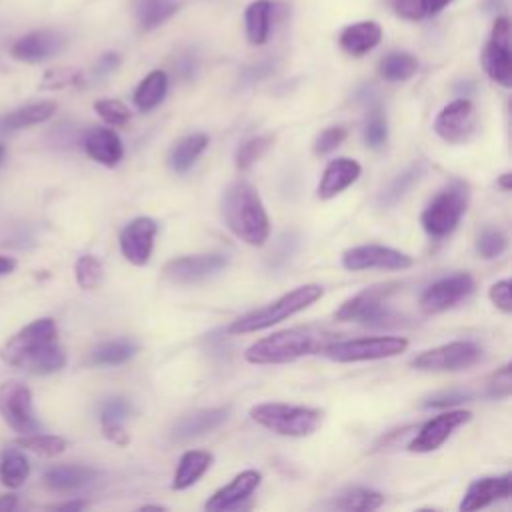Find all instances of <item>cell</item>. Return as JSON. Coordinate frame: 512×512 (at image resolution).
I'll return each instance as SVG.
<instances>
[{
    "mask_svg": "<svg viewBox=\"0 0 512 512\" xmlns=\"http://www.w3.org/2000/svg\"><path fill=\"white\" fill-rule=\"evenodd\" d=\"M382 38V28L374 20H362L346 26L340 32V48L350 56H362L378 46Z\"/></svg>",
    "mask_w": 512,
    "mask_h": 512,
    "instance_id": "cell-25",
    "label": "cell"
},
{
    "mask_svg": "<svg viewBox=\"0 0 512 512\" xmlns=\"http://www.w3.org/2000/svg\"><path fill=\"white\" fill-rule=\"evenodd\" d=\"M180 2L178 0H138L136 2V18L142 30H152L166 22L172 14H176Z\"/></svg>",
    "mask_w": 512,
    "mask_h": 512,
    "instance_id": "cell-33",
    "label": "cell"
},
{
    "mask_svg": "<svg viewBox=\"0 0 512 512\" xmlns=\"http://www.w3.org/2000/svg\"><path fill=\"white\" fill-rule=\"evenodd\" d=\"M394 284L366 288L348 298L334 314L340 322H360L370 326H384L396 320V314L386 306L388 296L394 292Z\"/></svg>",
    "mask_w": 512,
    "mask_h": 512,
    "instance_id": "cell-7",
    "label": "cell"
},
{
    "mask_svg": "<svg viewBox=\"0 0 512 512\" xmlns=\"http://www.w3.org/2000/svg\"><path fill=\"white\" fill-rule=\"evenodd\" d=\"M388 140V124H386V116L382 112V108L378 104H374L368 112V120L364 124V142L366 146L378 150L386 144Z\"/></svg>",
    "mask_w": 512,
    "mask_h": 512,
    "instance_id": "cell-41",
    "label": "cell"
},
{
    "mask_svg": "<svg viewBox=\"0 0 512 512\" xmlns=\"http://www.w3.org/2000/svg\"><path fill=\"white\" fill-rule=\"evenodd\" d=\"M212 454L204 450H186L176 466L174 478H172V490H186L192 484H196L204 472L212 466Z\"/></svg>",
    "mask_w": 512,
    "mask_h": 512,
    "instance_id": "cell-26",
    "label": "cell"
},
{
    "mask_svg": "<svg viewBox=\"0 0 512 512\" xmlns=\"http://www.w3.org/2000/svg\"><path fill=\"white\" fill-rule=\"evenodd\" d=\"M274 64L270 60H264V62H258V64H252L248 66L244 72H242V82L244 84H252V82H258L262 80L264 76H268L272 72Z\"/></svg>",
    "mask_w": 512,
    "mask_h": 512,
    "instance_id": "cell-51",
    "label": "cell"
},
{
    "mask_svg": "<svg viewBox=\"0 0 512 512\" xmlns=\"http://www.w3.org/2000/svg\"><path fill=\"white\" fill-rule=\"evenodd\" d=\"M86 154L104 166H116L122 160V142L110 128H94L84 136Z\"/></svg>",
    "mask_w": 512,
    "mask_h": 512,
    "instance_id": "cell-24",
    "label": "cell"
},
{
    "mask_svg": "<svg viewBox=\"0 0 512 512\" xmlns=\"http://www.w3.org/2000/svg\"><path fill=\"white\" fill-rule=\"evenodd\" d=\"M206 146H208V136L202 132L184 136L182 140L176 142V146L170 152V158H168L170 168L180 174L190 170L192 164L196 162V158L206 150Z\"/></svg>",
    "mask_w": 512,
    "mask_h": 512,
    "instance_id": "cell-30",
    "label": "cell"
},
{
    "mask_svg": "<svg viewBox=\"0 0 512 512\" xmlns=\"http://www.w3.org/2000/svg\"><path fill=\"white\" fill-rule=\"evenodd\" d=\"M272 12H274V4L270 0H254L246 8L244 22H246V36H248L250 44L260 46L268 40Z\"/></svg>",
    "mask_w": 512,
    "mask_h": 512,
    "instance_id": "cell-28",
    "label": "cell"
},
{
    "mask_svg": "<svg viewBox=\"0 0 512 512\" xmlns=\"http://www.w3.org/2000/svg\"><path fill=\"white\" fill-rule=\"evenodd\" d=\"M102 434H104L110 442H114V444H118V446H126V444L130 442V436H128V432L124 430L122 422L102 424Z\"/></svg>",
    "mask_w": 512,
    "mask_h": 512,
    "instance_id": "cell-53",
    "label": "cell"
},
{
    "mask_svg": "<svg viewBox=\"0 0 512 512\" xmlns=\"http://www.w3.org/2000/svg\"><path fill=\"white\" fill-rule=\"evenodd\" d=\"M482 66L486 74L500 86L512 84V56H510V20L506 16L496 18L490 40L482 50Z\"/></svg>",
    "mask_w": 512,
    "mask_h": 512,
    "instance_id": "cell-11",
    "label": "cell"
},
{
    "mask_svg": "<svg viewBox=\"0 0 512 512\" xmlns=\"http://www.w3.org/2000/svg\"><path fill=\"white\" fill-rule=\"evenodd\" d=\"M422 166H410L404 172H400L380 194V204L382 206H394L408 190L410 186L420 178Z\"/></svg>",
    "mask_w": 512,
    "mask_h": 512,
    "instance_id": "cell-40",
    "label": "cell"
},
{
    "mask_svg": "<svg viewBox=\"0 0 512 512\" xmlns=\"http://www.w3.org/2000/svg\"><path fill=\"white\" fill-rule=\"evenodd\" d=\"M176 68H178L182 78H190L194 74V70H196V60L192 56H182L180 62L176 64Z\"/></svg>",
    "mask_w": 512,
    "mask_h": 512,
    "instance_id": "cell-54",
    "label": "cell"
},
{
    "mask_svg": "<svg viewBox=\"0 0 512 512\" xmlns=\"http://www.w3.org/2000/svg\"><path fill=\"white\" fill-rule=\"evenodd\" d=\"M156 232H158V226L148 216H140V218H134L132 222H128L124 226V230L120 232L122 256L134 266L148 264L152 250H154Z\"/></svg>",
    "mask_w": 512,
    "mask_h": 512,
    "instance_id": "cell-17",
    "label": "cell"
},
{
    "mask_svg": "<svg viewBox=\"0 0 512 512\" xmlns=\"http://www.w3.org/2000/svg\"><path fill=\"white\" fill-rule=\"evenodd\" d=\"M18 504V498L14 494H6V496H0V512H8V510H14Z\"/></svg>",
    "mask_w": 512,
    "mask_h": 512,
    "instance_id": "cell-58",
    "label": "cell"
},
{
    "mask_svg": "<svg viewBox=\"0 0 512 512\" xmlns=\"http://www.w3.org/2000/svg\"><path fill=\"white\" fill-rule=\"evenodd\" d=\"M4 158H6V146L0 144V164L4 162Z\"/></svg>",
    "mask_w": 512,
    "mask_h": 512,
    "instance_id": "cell-60",
    "label": "cell"
},
{
    "mask_svg": "<svg viewBox=\"0 0 512 512\" xmlns=\"http://www.w3.org/2000/svg\"><path fill=\"white\" fill-rule=\"evenodd\" d=\"M250 416L260 426L280 436H308L322 424V412L308 406H294L284 402H264L250 408Z\"/></svg>",
    "mask_w": 512,
    "mask_h": 512,
    "instance_id": "cell-4",
    "label": "cell"
},
{
    "mask_svg": "<svg viewBox=\"0 0 512 512\" xmlns=\"http://www.w3.org/2000/svg\"><path fill=\"white\" fill-rule=\"evenodd\" d=\"M344 138H346V130H344L342 126H330V128L322 130V132L314 138V144H312L314 154H318V156L330 154L332 150H336V148L342 144Z\"/></svg>",
    "mask_w": 512,
    "mask_h": 512,
    "instance_id": "cell-46",
    "label": "cell"
},
{
    "mask_svg": "<svg viewBox=\"0 0 512 512\" xmlns=\"http://www.w3.org/2000/svg\"><path fill=\"white\" fill-rule=\"evenodd\" d=\"M474 130L476 112L472 102L466 98H458L446 104L434 120V132L448 144H462L470 140Z\"/></svg>",
    "mask_w": 512,
    "mask_h": 512,
    "instance_id": "cell-13",
    "label": "cell"
},
{
    "mask_svg": "<svg viewBox=\"0 0 512 512\" xmlns=\"http://www.w3.org/2000/svg\"><path fill=\"white\" fill-rule=\"evenodd\" d=\"M482 358V348L470 340L448 342L420 352L412 366L426 372H454L476 364Z\"/></svg>",
    "mask_w": 512,
    "mask_h": 512,
    "instance_id": "cell-10",
    "label": "cell"
},
{
    "mask_svg": "<svg viewBox=\"0 0 512 512\" xmlns=\"http://www.w3.org/2000/svg\"><path fill=\"white\" fill-rule=\"evenodd\" d=\"M470 200V190L464 180H452L424 208L420 222L432 238H444L456 230Z\"/></svg>",
    "mask_w": 512,
    "mask_h": 512,
    "instance_id": "cell-5",
    "label": "cell"
},
{
    "mask_svg": "<svg viewBox=\"0 0 512 512\" xmlns=\"http://www.w3.org/2000/svg\"><path fill=\"white\" fill-rule=\"evenodd\" d=\"M0 416L18 434L40 430V422L34 414L32 390L18 380L0 384Z\"/></svg>",
    "mask_w": 512,
    "mask_h": 512,
    "instance_id": "cell-9",
    "label": "cell"
},
{
    "mask_svg": "<svg viewBox=\"0 0 512 512\" xmlns=\"http://www.w3.org/2000/svg\"><path fill=\"white\" fill-rule=\"evenodd\" d=\"M30 474V460L20 448H4L0 452V482L6 488H20Z\"/></svg>",
    "mask_w": 512,
    "mask_h": 512,
    "instance_id": "cell-29",
    "label": "cell"
},
{
    "mask_svg": "<svg viewBox=\"0 0 512 512\" xmlns=\"http://www.w3.org/2000/svg\"><path fill=\"white\" fill-rule=\"evenodd\" d=\"M272 142H274V138L268 136V134L254 136V138H248L246 142H242L236 150V156H234L236 168L238 170H248L254 162H258L266 154V150L272 146Z\"/></svg>",
    "mask_w": 512,
    "mask_h": 512,
    "instance_id": "cell-39",
    "label": "cell"
},
{
    "mask_svg": "<svg viewBox=\"0 0 512 512\" xmlns=\"http://www.w3.org/2000/svg\"><path fill=\"white\" fill-rule=\"evenodd\" d=\"M58 342V328L52 318H38L26 324L22 330H18L8 342L0 348V358L8 366L24 368L26 362L38 354L48 344Z\"/></svg>",
    "mask_w": 512,
    "mask_h": 512,
    "instance_id": "cell-8",
    "label": "cell"
},
{
    "mask_svg": "<svg viewBox=\"0 0 512 512\" xmlns=\"http://www.w3.org/2000/svg\"><path fill=\"white\" fill-rule=\"evenodd\" d=\"M360 172H362L360 164L352 158H336L328 162L318 184V196L322 200L334 198L336 194L352 186L360 178Z\"/></svg>",
    "mask_w": 512,
    "mask_h": 512,
    "instance_id": "cell-22",
    "label": "cell"
},
{
    "mask_svg": "<svg viewBox=\"0 0 512 512\" xmlns=\"http://www.w3.org/2000/svg\"><path fill=\"white\" fill-rule=\"evenodd\" d=\"M414 264L412 256L406 252H400L390 246L380 244H362L344 250L342 254V266L346 270L358 272V270H404Z\"/></svg>",
    "mask_w": 512,
    "mask_h": 512,
    "instance_id": "cell-12",
    "label": "cell"
},
{
    "mask_svg": "<svg viewBox=\"0 0 512 512\" xmlns=\"http://www.w3.org/2000/svg\"><path fill=\"white\" fill-rule=\"evenodd\" d=\"M222 216L228 230L250 246H262L270 234V220L256 188L238 180L230 184L222 198Z\"/></svg>",
    "mask_w": 512,
    "mask_h": 512,
    "instance_id": "cell-1",
    "label": "cell"
},
{
    "mask_svg": "<svg viewBox=\"0 0 512 512\" xmlns=\"http://www.w3.org/2000/svg\"><path fill=\"white\" fill-rule=\"evenodd\" d=\"M332 342V334L318 328H290L280 330L254 342L246 350V360L250 364H286L302 356L322 352V348Z\"/></svg>",
    "mask_w": 512,
    "mask_h": 512,
    "instance_id": "cell-2",
    "label": "cell"
},
{
    "mask_svg": "<svg viewBox=\"0 0 512 512\" xmlns=\"http://www.w3.org/2000/svg\"><path fill=\"white\" fill-rule=\"evenodd\" d=\"M320 296H322V286L302 284V286L290 290L288 294L280 296L278 300H274V302L250 312V314H244V316L236 318L228 326V332L230 334H248V332H258V330L270 328V326L294 316L296 312L308 308Z\"/></svg>",
    "mask_w": 512,
    "mask_h": 512,
    "instance_id": "cell-3",
    "label": "cell"
},
{
    "mask_svg": "<svg viewBox=\"0 0 512 512\" xmlns=\"http://www.w3.org/2000/svg\"><path fill=\"white\" fill-rule=\"evenodd\" d=\"M56 112V102L52 100H42L36 104H28L22 106L18 110H12L10 114H6L0 120V126L4 130H22V128H30L36 124L46 122L48 118H52Z\"/></svg>",
    "mask_w": 512,
    "mask_h": 512,
    "instance_id": "cell-27",
    "label": "cell"
},
{
    "mask_svg": "<svg viewBox=\"0 0 512 512\" xmlns=\"http://www.w3.org/2000/svg\"><path fill=\"white\" fill-rule=\"evenodd\" d=\"M418 70V60L408 52H390L386 54L380 64L378 72L388 82H402L414 76Z\"/></svg>",
    "mask_w": 512,
    "mask_h": 512,
    "instance_id": "cell-34",
    "label": "cell"
},
{
    "mask_svg": "<svg viewBox=\"0 0 512 512\" xmlns=\"http://www.w3.org/2000/svg\"><path fill=\"white\" fill-rule=\"evenodd\" d=\"M118 64H120L118 54H114V52H106V54H102V56L98 58V62L94 64V76L104 78V76L112 74V72L118 68Z\"/></svg>",
    "mask_w": 512,
    "mask_h": 512,
    "instance_id": "cell-52",
    "label": "cell"
},
{
    "mask_svg": "<svg viewBox=\"0 0 512 512\" xmlns=\"http://www.w3.org/2000/svg\"><path fill=\"white\" fill-rule=\"evenodd\" d=\"M468 410H444L438 416L430 418L426 424H422L416 432V436L408 442L410 452H432L440 448L450 434L466 424L470 420Z\"/></svg>",
    "mask_w": 512,
    "mask_h": 512,
    "instance_id": "cell-16",
    "label": "cell"
},
{
    "mask_svg": "<svg viewBox=\"0 0 512 512\" xmlns=\"http://www.w3.org/2000/svg\"><path fill=\"white\" fill-rule=\"evenodd\" d=\"M384 504V496L370 488H352L340 496L336 508L348 512H370Z\"/></svg>",
    "mask_w": 512,
    "mask_h": 512,
    "instance_id": "cell-37",
    "label": "cell"
},
{
    "mask_svg": "<svg viewBox=\"0 0 512 512\" xmlns=\"http://www.w3.org/2000/svg\"><path fill=\"white\" fill-rule=\"evenodd\" d=\"M472 288H474V280L468 272H458V274L440 278L422 292L420 308L426 314L444 312L456 306L460 300H464L472 292Z\"/></svg>",
    "mask_w": 512,
    "mask_h": 512,
    "instance_id": "cell-15",
    "label": "cell"
},
{
    "mask_svg": "<svg viewBox=\"0 0 512 512\" xmlns=\"http://www.w3.org/2000/svg\"><path fill=\"white\" fill-rule=\"evenodd\" d=\"M472 394L464 392V390H450V392H438L434 396H430L424 402V408H450L462 402H470Z\"/></svg>",
    "mask_w": 512,
    "mask_h": 512,
    "instance_id": "cell-48",
    "label": "cell"
},
{
    "mask_svg": "<svg viewBox=\"0 0 512 512\" xmlns=\"http://www.w3.org/2000/svg\"><path fill=\"white\" fill-rule=\"evenodd\" d=\"M452 0H422L424 14H438L444 6H448Z\"/></svg>",
    "mask_w": 512,
    "mask_h": 512,
    "instance_id": "cell-55",
    "label": "cell"
},
{
    "mask_svg": "<svg viewBox=\"0 0 512 512\" xmlns=\"http://www.w3.org/2000/svg\"><path fill=\"white\" fill-rule=\"evenodd\" d=\"M262 474L258 470H244L240 474H236L230 484L222 486L220 490H216L204 504L206 510H232L238 508L246 498H250V494L260 486Z\"/></svg>",
    "mask_w": 512,
    "mask_h": 512,
    "instance_id": "cell-20",
    "label": "cell"
},
{
    "mask_svg": "<svg viewBox=\"0 0 512 512\" xmlns=\"http://www.w3.org/2000/svg\"><path fill=\"white\" fill-rule=\"evenodd\" d=\"M228 418H230V408L228 406L194 410V412L184 414L182 418L176 420V424L170 430V438L176 444L196 440V438H200L204 434H210L216 428H220Z\"/></svg>",
    "mask_w": 512,
    "mask_h": 512,
    "instance_id": "cell-19",
    "label": "cell"
},
{
    "mask_svg": "<svg viewBox=\"0 0 512 512\" xmlns=\"http://www.w3.org/2000/svg\"><path fill=\"white\" fill-rule=\"evenodd\" d=\"M74 276L82 290H96L104 280V266L96 256L84 254L74 264Z\"/></svg>",
    "mask_w": 512,
    "mask_h": 512,
    "instance_id": "cell-38",
    "label": "cell"
},
{
    "mask_svg": "<svg viewBox=\"0 0 512 512\" xmlns=\"http://www.w3.org/2000/svg\"><path fill=\"white\" fill-rule=\"evenodd\" d=\"M512 392V376H510V364L500 366L496 372L490 374L488 382H486V394L490 398H508Z\"/></svg>",
    "mask_w": 512,
    "mask_h": 512,
    "instance_id": "cell-45",
    "label": "cell"
},
{
    "mask_svg": "<svg viewBox=\"0 0 512 512\" xmlns=\"http://www.w3.org/2000/svg\"><path fill=\"white\" fill-rule=\"evenodd\" d=\"M80 80L82 76L74 68H52L44 74L40 88H66V86L80 84Z\"/></svg>",
    "mask_w": 512,
    "mask_h": 512,
    "instance_id": "cell-47",
    "label": "cell"
},
{
    "mask_svg": "<svg viewBox=\"0 0 512 512\" xmlns=\"http://www.w3.org/2000/svg\"><path fill=\"white\" fill-rule=\"evenodd\" d=\"M394 12L404 20H420L424 18V4L422 0H390Z\"/></svg>",
    "mask_w": 512,
    "mask_h": 512,
    "instance_id": "cell-50",
    "label": "cell"
},
{
    "mask_svg": "<svg viewBox=\"0 0 512 512\" xmlns=\"http://www.w3.org/2000/svg\"><path fill=\"white\" fill-rule=\"evenodd\" d=\"M228 264V258L222 254H194L180 256L170 260L164 266V276L174 284H198L204 282L218 272H222Z\"/></svg>",
    "mask_w": 512,
    "mask_h": 512,
    "instance_id": "cell-14",
    "label": "cell"
},
{
    "mask_svg": "<svg viewBox=\"0 0 512 512\" xmlns=\"http://www.w3.org/2000/svg\"><path fill=\"white\" fill-rule=\"evenodd\" d=\"M98 478V470L84 464H60L44 472V486L52 492H72L92 484Z\"/></svg>",
    "mask_w": 512,
    "mask_h": 512,
    "instance_id": "cell-23",
    "label": "cell"
},
{
    "mask_svg": "<svg viewBox=\"0 0 512 512\" xmlns=\"http://www.w3.org/2000/svg\"><path fill=\"white\" fill-rule=\"evenodd\" d=\"M498 186H500L502 190H510V186H512V176H510V172H506V174H502V176L498 178Z\"/></svg>",
    "mask_w": 512,
    "mask_h": 512,
    "instance_id": "cell-59",
    "label": "cell"
},
{
    "mask_svg": "<svg viewBox=\"0 0 512 512\" xmlns=\"http://www.w3.org/2000/svg\"><path fill=\"white\" fill-rule=\"evenodd\" d=\"M512 494V474H502V476H488V478H478L474 480L462 502L460 510H478L486 508L488 504L496 500H506Z\"/></svg>",
    "mask_w": 512,
    "mask_h": 512,
    "instance_id": "cell-21",
    "label": "cell"
},
{
    "mask_svg": "<svg viewBox=\"0 0 512 512\" xmlns=\"http://www.w3.org/2000/svg\"><path fill=\"white\" fill-rule=\"evenodd\" d=\"M16 270V260L12 256H2L0 254V276L10 274Z\"/></svg>",
    "mask_w": 512,
    "mask_h": 512,
    "instance_id": "cell-56",
    "label": "cell"
},
{
    "mask_svg": "<svg viewBox=\"0 0 512 512\" xmlns=\"http://www.w3.org/2000/svg\"><path fill=\"white\" fill-rule=\"evenodd\" d=\"M66 40L56 30H34L24 36H20L12 46L10 54L12 58L28 64H38L48 58H54L62 52Z\"/></svg>",
    "mask_w": 512,
    "mask_h": 512,
    "instance_id": "cell-18",
    "label": "cell"
},
{
    "mask_svg": "<svg viewBox=\"0 0 512 512\" xmlns=\"http://www.w3.org/2000/svg\"><path fill=\"white\" fill-rule=\"evenodd\" d=\"M408 348L402 336H376L354 340H332L322 348V354L334 362H364L398 356Z\"/></svg>",
    "mask_w": 512,
    "mask_h": 512,
    "instance_id": "cell-6",
    "label": "cell"
},
{
    "mask_svg": "<svg viewBox=\"0 0 512 512\" xmlns=\"http://www.w3.org/2000/svg\"><path fill=\"white\" fill-rule=\"evenodd\" d=\"M132 412V404L124 396H112L100 406V422L112 424V422H124Z\"/></svg>",
    "mask_w": 512,
    "mask_h": 512,
    "instance_id": "cell-44",
    "label": "cell"
},
{
    "mask_svg": "<svg viewBox=\"0 0 512 512\" xmlns=\"http://www.w3.org/2000/svg\"><path fill=\"white\" fill-rule=\"evenodd\" d=\"M14 446H18L22 450H30L38 456L50 458V456H58L66 450V440L56 434L32 432V434H20V438L14 440Z\"/></svg>",
    "mask_w": 512,
    "mask_h": 512,
    "instance_id": "cell-35",
    "label": "cell"
},
{
    "mask_svg": "<svg viewBox=\"0 0 512 512\" xmlns=\"http://www.w3.org/2000/svg\"><path fill=\"white\" fill-rule=\"evenodd\" d=\"M168 90V76L162 70H152L148 76H144V80L136 86L134 90V104L142 110L148 112L152 108H156Z\"/></svg>",
    "mask_w": 512,
    "mask_h": 512,
    "instance_id": "cell-31",
    "label": "cell"
},
{
    "mask_svg": "<svg viewBox=\"0 0 512 512\" xmlns=\"http://www.w3.org/2000/svg\"><path fill=\"white\" fill-rule=\"evenodd\" d=\"M94 110L110 126H124L130 120V110L120 100H112V98L96 100Z\"/></svg>",
    "mask_w": 512,
    "mask_h": 512,
    "instance_id": "cell-43",
    "label": "cell"
},
{
    "mask_svg": "<svg viewBox=\"0 0 512 512\" xmlns=\"http://www.w3.org/2000/svg\"><path fill=\"white\" fill-rule=\"evenodd\" d=\"M138 352V346L132 340L120 338V340H108L98 344L90 352V364L96 366H118L134 358Z\"/></svg>",
    "mask_w": 512,
    "mask_h": 512,
    "instance_id": "cell-32",
    "label": "cell"
},
{
    "mask_svg": "<svg viewBox=\"0 0 512 512\" xmlns=\"http://www.w3.org/2000/svg\"><path fill=\"white\" fill-rule=\"evenodd\" d=\"M506 246H508V238L500 228L486 226L476 238V252L486 260L498 258L506 250Z\"/></svg>",
    "mask_w": 512,
    "mask_h": 512,
    "instance_id": "cell-42",
    "label": "cell"
},
{
    "mask_svg": "<svg viewBox=\"0 0 512 512\" xmlns=\"http://www.w3.org/2000/svg\"><path fill=\"white\" fill-rule=\"evenodd\" d=\"M52 510H82L86 508V502L84 500H72V502H62V504H54L50 506Z\"/></svg>",
    "mask_w": 512,
    "mask_h": 512,
    "instance_id": "cell-57",
    "label": "cell"
},
{
    "mask_svg": "<svg viewBox=\"0 0 512 512\" xmlns=\"http://www.w3.org/2000/svg\"><path fill=\"white\" fill-rule=\"evenodd\" d=\"M66 366V352L58 342L48 344L46 348H42L38 354H34L28 362H26V370L32 374H54L60 372Z\"/></svg>",
    "mask_w": 512,
    "mask_h": 512,
    "instance_id": "cell-36",
    "label": "cell"
},
{
    "mask_svg": "<svg viewBox=\"0 0 512 512\" xmlns=\"http://www.w3.org/2000/svg\"><path fill=\"white\" fill-rule=\"evenodd\" d=\"M492 304L502 310L504 314H510L512 312V298H510V280H498L490 286V292H488Z\"/></svg>",
    "mask_w": 512,
    "mask_h": 512,
    "instance_id": "cell-49",
    "label": "cell"
}]
</instances>
